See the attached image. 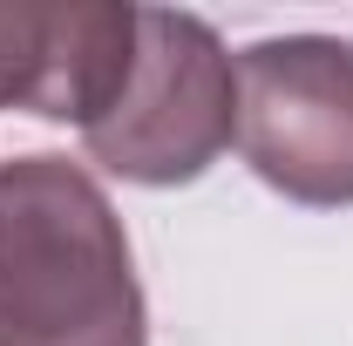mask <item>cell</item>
<instances>
[{
	"label": "cell",
	"instance_id": "1",
	"mask_svg": "<svg viewBox=\"0 0 353 346\" xmlns=\"http://www.w3.org/2000/svg\"><path fill=\"white\" fill-rule=\"evenodd\" d=\"M0 346H150L123 217L54 150L0 163Z\"/></svg>",
	"mask_w": 353,
	"mask_h": 346
},
{
	"label": "cell",
	"instance_id": "2",
	"mask_svg": "<svg viewBox=\"0 0 353 346\" xmlns=\"http://www.w3.org/2000/svg\"><path fill=\"white\" fill-rule=\"evenodd\" d=\"M238 136V68L218 28L176 7H143L136 61L116 109L88 123L82 143L109 176L130 183H190Z\"/></svg>",
	"mask_w": 353,
	"mask_h": 346
},
{
	"label": "cell",
	"instance_id": "3",
	"mask_svg": "<svg viewBox=\"0 0 353 346\" xmlns=\"http://www.w3.org/2000/svg\"><path fill=\"white\" fill-rule=\"evenodd\" d=\"M238 143L292 204H353V41H252L238 54Z\"/></svg>",
	"mask_w": 353,
	"mask_h": 346
},
{
	"label": "cell",
	"instance_id": "4",
	"mask_svg": "<svg viewBox=\"0 0 353 346\" xmlns=\"http://www.w3.org/2000/svg\"><path fill=\"white\" fill-rule=\"evenodd\" d=\"M28 54H34V0H0V109H28Z\"/></svg>",
	"mask_w": 353,
	"mask_h": 346
}]
</instances>
